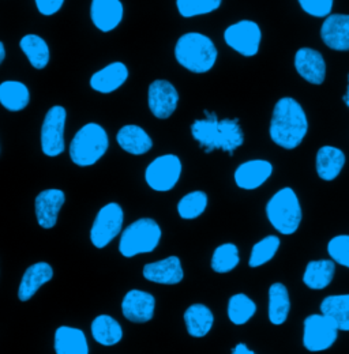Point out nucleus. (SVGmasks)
<instances>
[{
    "label": "nucleus",
    "mask_w": 349,
    "mask_h": 354,
    "mask_svg": "<svg viewBox=\"0 0 349 354\" xmlns=\"http://www.w3.org/2000/svg\"><path fill=\"white\" fill-rule=\"evenodd\" d=\"M184 322L191 337L202 338L211 333L215 323V316L206 306L193 304L184 312Z\"/></svg>",
    "instance_id": "27"
},
{
    "label": "nucleus",
    "mask_w": 349,
    "mask_h": 354,
    "mask_svg": "<svg viewBox=\"0 0 349 354\" xmlns=\"http://www.w3.org/2000/svg\"><path fill=\"white\" fill-rule=\"evenodd\" d=\"M222 0H176L177 11L184 18L211 14L220 8Z\"/></svg>",
    "instance_id": "36"
},
{
    "label": "nucleus",
    "mask_w": 349,
    "mask_h": 354,
    "mask_svg": "<svg viewBox=\"0 0 349 354\" xmlns=\"http://www.w3.org/2000/svg\"><path fill=\"white\" fill-rule=\"evenodd\" d=\"M208 207V195L204 191H193L177 203V213L183 220H195Z\"/></svg>",
    "instance_id": "34"
},
{
    "label": "nucleus",
    "mask_w": 349,
    "mask_h": 354,
    "mask_svg": "<svg viewBox=\"0 0 349 354\" xmlns=\"http://www.w3.org/2000/svg\"><path fill=\"white\" fill-rule=\"evenodd\" d=\"M4 57H6V48H4V44L0 41V64L3 63Z\"/></svg>",
    "instance_id": "41"
},
{
    "label": "nucleus",
    "mask_w": 349,
    "mask_h": 354,
    "mask_svg": "<svg viewBox=\"0 0 349 354\" xmlns=\"http://www.w3.org/2000/svg\"><path fill=\"white\" fill-rule=\"evenodd\" d=\"M191 133L206 153L218 149L232 154L244 142V135L238 119L218 120L215 113L208 112L206 119H199L193 123Z\"/></svg>",
    "instance_id": "2"
},
{
    "label": "nucleus",
    "mask_w": 349,
    "mask_h": 354,
    "mask_svg": "<svg viewBox=\"0 0 349 354\" xmlns=\"http://www.w3.org/2000/svg\"><path fill=\"white\" fill-rule=\"evenodd\" d=\"M321 37L333 50H349V15L333 14L326 17L321 28Z\"/></svg>",
    "instance_id": "16"
},
{
    "label": "nucleus",
    "mask_w": 349,
    "mask_h": 354,
    "mask_svg": "<svg viewBox=\"0 0 349 354\" xmlns=\"http://www.w3.org/2000/svg\"><path fill=\"white\" fill-rule=\"evenodd\" d=\"M346 165V154L334 146H322L315 158L316 174L325 181H333L341 174Z\"/></svg>",
    "instance_id": "21"
},
{
    "label": "nucleus",
    "mask_w": 349,
    "mask_h": 354,
    "mask_svg": "<svg viewBox=\"0 0 349 354\" xmlns=\"http://www.w3.org/2000/svg\"><path fill=\"white\" fill-rule=\"evenodd\" d=\"M280 245H281V240L278 236L270 234L263 237L257 244H254L250 254L249 266L251 268H258L262 266L267 265L277 255Z\"/></svg>",
    "instance_id": "33"
},
{
    "label": "nucleus",
    "mask_w": 349,
    "mask_h": 354,
    "mask_svg": "<svg viewBox=\"0 0 349 354\" xmlns=\"http://www.w3.org/2000/svg\"><path fill=\"white\" fill-rule=\"evenodd\" d=\"M123 209L118 203H108L97 213L90 229V240L96 248H105L120 232L123 226Z\"/></svg>",
    "instance_id": "8"
},
{
    "label": "nucleus",
    "mask_w": 349,
    "mask_h": 354,
    "mask_svg": "<svg viewBox=\"0 0 349 354\" xmlns=\"http://www.w3.org/2000/svg\"><path fill=\"white\" fill-rule=\"evenodd\" d=\"M91 335L102 346H114L123 338L122 326L108 315L97 316L91 323Z\"/></svg>",
    "instance_id": "29"
},
{
    "label": "nucleus",
    "mask_w": 349,
    "mask_h": 354,
    "mask_svg": "<svg viewBox=\"0 0 349 354\" xmlns=\"http://www.w3.org/2000/svg\"><path fill=\"white\" fill-rule=\"evenodd\" d=\"M35 1L37 6V10L45 17L56 14L63 7V3H64V0H35Z\"/></svg>",
    "instance_id": "39"
},
{
    "label": "nucleus",
    "mask_w": 349,
    "mask_h": 354,
    "mask_svg": "<svg viewBox=\"0 0 349 354\" xmlns=\"http://www.w3.org/2000/svg\"><path fill=\"white\" fill-rule=\"evenodd\" d=\"M295 68L308 84L321 85L326 77V63L323 56L311 48H301L295 55Z\"/></svg>",
    "instance_id": "14"
},
{
    "label": "nucleus",
    "mask_w": 349,
    "mask_h": 354,
    "mask_svg": "<svg viewBox=\"0 0 349 354\" xmlns=\"http://www.w3.org/2000/svg\"><path fill=\"white\" fill-rule=\"evenodd\" d=\"M67 112L63 106H52L42 126V150L48 157H57L64 151V126Z\"/></svg>",
    "instance_id": "11"
},
{
    "label": "nucleus",
    "mask_w": 349,
    "mask_h": 354,
    "mask_svg": "<svg viewBox=\"0 0 349 354\" xmlns=\"http://www.w3.org/2000/svg\"><path fill=\"white\" fill-rule=\"evenodd\" d=\"M240 263L239 248L232 243L218 245L212 257V268L218 274H226Z\"/></svg>",
    "instance_id": "35"
},
{
    "label": "nucleus",
    "mask_w": 349,
    "mask_h": 354,
    "mask_svg": "<svg viewBox=\"0 0 349 354\" xmlns=\"http://www.w3.org/2000/svg\"><path fill=\"white\" fill-rule=\"evenodd\" d=\"M64 202L66 195L62 189L51 188L42 191L35 202L39 225L44 229H52L57 222V216Z\"/></svg>",
    "instance_id": "17"
},
{
    "label": "nucleus",
    "mask_w": 349,
    "mask_h": 354,
    "mask_svg": "<svg viewBox=\"0 0 349 354\" xmlns=\"http://www.w3.org/2000/svg\"><path fill=\"white\" fill-rule=\"evenodd\" d=\"M343 100H344V102L347 104V106L349 108V75H348V86H347V93H346V95L343 97Z\"/></svg>",
    "instance_id": "42"
},
{
    "label": "nucleus",
    "mask_w": 349,
    "mask_h": 354,
    "mask_svg": "<svg viewBox=\"0 0 349 354\" xmlns=\"http://www.w3.org/2000/svg\"><path fill=\"white\" fill-rule=\"evenodd\" d=\"M266 217L280 234L291 236L298 232L303 212L296 192L291 187L277 191L266 205Z\"/></svg>",
    "instance_id": "4"
},
{
    "label": "nucleus",
    "mask_w": 349,
    "mask_h": 354,
    "mask_svg": "<svg viewBox=\"0 0 349 354\" xmlns=\"http://www.w3.org/2000/svg\"><path fill=\"white\" fill-rule=\"evenodd\" d=\"M291 312V297L287 286L281 282H274L269 288V322L273 326H283Z\"/></svg>",
    "instance_id": "23"
},
{
    "label": "nucleus",
    "mask_w": 349,
    "mask_h": 354,
    "mask_svg": "<svg viewBox=\"0 0 349 354\" xmlns=\"http://www.w3.org/2000/svg\"><path fill=\"white\" fill-rule=\"evenodd\" d=\"M257 313V304L244 293L233 295L228 301V317L235 326L249 323Z\"/></svg>",
    "instance_id": "32"
},
{
    "label": "nucleus",
    "mask_w": 349,
    "mask_h": 354,
    "mask_svg": "<svg viewBox=\"0 0 349 354\" xmlns=\"http://www.w3.org/2000/svg\"><path fill=\"white\" fill-rule=\"evenodd\" d=\"M123 14L125 8L120 0H91L90 18L100 32L115 30L120 25Z\"/></svg>",
    "instance_id": "13"
},
{
    "label": "nucleus",
    "mask_w": 349,
    "mask_h": 354,
    "mask_svg": "<svg viewBox=\"0 0 349 354\" xmlns=\"http://www.w3.org/2000/svg\"><path fill=\"white\" fill-rule=\"evenodd\" d=\"M340 330L323 313H312L303 323V346L311 353L329 351L339 339Z\"/></svg>",
    "instance_id": "7"
},
{
    "label": "nucleus",
    "mask_w": 349,
    "mask_h": 354,
    "mask_svg": "<svg viewBox=\"0 0 349 354\" xmlns=\"http://www.w3.org/2000/svg\"><path fill=\"white\" fill-rule=\"evenodd\" d=\"M56 354H89L87 335L82 330L62 326L55 333Z\"/></svg>",
    "instance_id": "24"
},
{
    "label": "nucleus",
    "mask_w": 349,
    "mask_h": 354,
    "mask_svg": "<svg viewBox=\"0 0 349 354\" xmlns=\"http://www.w3.org/2000/svg\"><path fill=\"white\" fill-rule=\"evenodd\" d=\"M147 104L153 116L161 120L168 119L177 108L179 93L171 82L157 80L149 86Z\"/></svg>",
    "instance_id": "12"
},
{
    "label": "nucleus",
    "mask_w": 349,
    "mask_h": 354,
    "mask_svg": "<svg viewBox=\"0 0 349 354\" xmlns=\"http://www.w3.org/2000/svg\"><path fill=\"white\" fill-rule=\"evenodd\" d=\"M217 48L205 35L190 32L183 35L174 46V57L186 70L205 74L213 68L217 60Z\"/></svg>",
    "instance_id": "3"
},
{
    "label": "nucleus",
    "mask_w": 349,
    "mask_h": 354,
    "mask_svg": "<svg viewBox=\"0 0 349 354\" xmlns=\"http://www.w3.org/2000/svg\"><path fill=\"white\" fill-rule=\"evenodd\" d=\"M319 310L340 331L349 333V295H332L325 297Z\"/></svg>",
    "instance_id": "30"
},
{
    "label": "nucleus",
    "mask_w": 349,
    "mask_h": 354,
    "mask_svg": "<svg viewBox=\"0 0 349 354\" xmlns=\"http://www.w3.org/2000/svg\"><path fill=\"white\" fill-rule=\"evenodd\" d=\"M308 131V122L305 109L292 97H283L273 109L270 122L271 140L287 150L296 149Z\"/></svg>",
    "instance_id": "1"
},
{
    "label": "nucleus",
    "mask_w": 349,
    "mask_h": 354,
    "mask_svg": "<svg viewBox=\"0 0 349 354\" xmlns=\"http://www.w3.org/2000/svg\"><path fill=\"white\" fill-rule=\"evenodd\" d=\"M273 175V165L266 160H251L240 164L235 171V183L239 188L253 191L263 185Z\"/></svg>",
    "instance_id": "15"
},
{
    "label": "nucleus",
    "mask_w": 349,
    "mask_h": 354,
    "mask_svg": "<svg viewBox=\"0 0 349 354\" xmlns=\"http://www.w3.org/2000/svg\"><path fill=\"white\" fill-rule=\"evenodd\" d=\"M52 277H53V270L45 262H40L28 267L18 288V299L21 301L30 300L43 285L52 279Z\"/></svg>",
    "instance_id": "22"
},
{
    "label": "nucleus",
    "mask_w": 349,
    "mask_h": 354,
    "mask_svg": "<svg viewBox=\"0 0 349 354\" xmlns=\"http://www.w3.org/2000/svg\"><path fill=\"white\" fill-rule=\"evenodd\" d=\"M224 40L233 50L242 56L251 57L260 50L262 32L260 25L254 21L243 19L231 26L224 32Z\"/></svg>",
    "instance_id": "9"
},
{
    "label": "nucleus",
    "mask_w": 349,
    "mask_h": 354,
    "mask_svg": "<svg viewBox=\"0 0 349 354\" xmlns=\"http://www.w3.org/2000/svg\"><path fill=\"white\" fill-rule=\"evenodd\" d=\"M307 14L316 18H326L330 15L334 0H298Z\"/></svg>",
    "instance_id": "38"
},
{
    "label": "nucleus",
    "mask_w": 349,
    "mask_h": 354,
    "mask_svg": "<svg viewBox=\"0 0 349 354\" xmlns=\"http://www.w3.org/2000/svg\"><path fill=\"white\" fill-rule=\"evenodd\" d=\"M19 46L25 56L28 57L29 63L36 70H43L49 63V46L45 43V40L37 35H26L22 37Z\"/></svg>",
    "instance_id": "31"
},
{
    "label": "nucleus",
    "mask_w": 349,
    "mask_h": 354,
    "mask_svg": "<svg viewBox=\"0 0 349 354\" xmlns=\"http://www.w3.org/2000/svg\"><path fill=\"white\" fill-rule=\"evenodd\" d=\"M161 240V227L152 218H141L129 225L120 237L119 251L126 258L153 252Z\"/></svg>",
    "instance_id": "6"
},
{
    "label": "nucleus",
    "mask_w": 349,
    "mask_h": 354,
    "mask_svg": "<svg viewBox=\"0 0 349 354\" xmlns=\"http://www.w3.org/2000/svg\"><path fill=\"white\" fill-rule=\"evenodd\" d=\"M30 102L28 86L18 81H6L0 84V104L10 112L24 111Z\"/></svg>",
    "instance_id": "28"
},
{
    "label": "nucleus",
    "mask_w": 349,
    "mask_h": 354,
    "mask_svg": "<svg viewBox=\"0 0 349 354\" xmlns=\"http://www.w3.org/2000/svg\"><path fill=\"white\" fill-rule=\"evenodd\" d=\"M129 78V68L122 62H115L100 71L94 73L90 78V88L102 94L114 93L123 86Z\"/></svg>",
    "instance_id": "19"
},
{
    "label": "nucleus",
    "mask_w": 349,
    "mask_h": 354,
    "mask_svg": "<svg viewBox=\"0 0 349 354\" xmlns=\"http://www.w3.org/2000/svg\"><path fill=\"white\" fill-rule=\"evenodd\" d=\"M156 308L154 297L138 289L130 290L122 303V310L126 319L134 323H146L153 319Z\"/></svg>",
    "instance_id": "18"
},
{
    "label": "nucleus",
    "mask_w": 349,
    "mask_h": 354,
    "mask_svg": "<svg viewBox=\"0 0 349 354\" xmlns=\"http://www.w3.org/2000/svg\"><path fill=\"white\" fill-rule=\"evenodd\" d=\"M116 140L125 151L132 156H142L153 147L152 138L142 127L134 124L122 127L116 135Z\"/></svg>",
    "instance_id": "26"
},
{
    "label": "nucleus",
    "mask_w": 349,
    "mask_h": 354,
    "mask_svg": "<svg viewBox=\"0 0 349 354\" xmlns=\"http://www.w3.org/2000/svg\"><path fill=\"white\" fill-rule=\"evenodd\" d=\"M328 254L336 265L349 268V234H339L328 243Z\"/></svg>",
    "instance_id": "37"
},
{
    "label": "nucleus",
    "mask_w": 349,
    "mask_h": 354,
    "mask_svg": "<svg viewBox=\"0 0 349 354\" xmlns=\"http://www.w3.org/2000/svg\"><path fill=\"white\" fill-rule=\"evenodd\" d=\"M107 131L97 123H87L70 143V158L78 167L94 165L108 150Z\"/></svg>",
    "instance_id": "5"
},
{
    "label": "nucleus",
    "mask_w": 349,
    "mask_h": 354,
    "mask_svg": "<svg viewBox=\"0 0 349 354\" xmlns=\"http://www.w3.org/2000/svg\"><path fill=\"white\" fill-rule=\"evenodd\" d=\"M232 354H257L253 352L251 349H249L244 344H238L233 349H232Z\"/></svg>",
    "instance_id": "40"
},
{
    "label": "nucleus",
    "mask_w": 349,
    "mask_h": 354,
    "mask_svg": "<svg viewBox=\"0 0 349 354\" xmlns=\"http://www.w3.org/2000/svg\"><path fill=\"white\" fill-rule=\"evenodd\" d=\"M336 263L332 259L311 261L305 266L303 283L311 290L326 289L334 278Z\"/></svg>",
    "instance_id": "25"
},
{
    "label": "nucleus",
    "mask_w": 349,
    "mask_h": 354,
    "mask_svg": "<svg viewBox=\"0 0 349 354\" xmlns=\"http://www.w3.org/2000/svg\"><path fill=\"white\" fill-rule=\"evenodd\" d=\"M143 277L156 283L176 285L183 281V268L177 257H170L163 261L147 263L143 267Z\"/></svg>",
    "instance_id": "20"
},
{
    "label": "nucleus",
    "mask_w": 349,
    "mask_h": 354,
    "mask_svg": "<svg viewBox=\"0 0 349 354\" xmlns=\"http://www.w3.org/2000/svg\"><path fill=\"white\" fill-rule=\"evenodd\" d=\"M180 175V158L174 154H165L157 157L147 165L145 171V180L152 189L159 192H168L177 184Z\"/></svg>",
    "instance_id": "10"
}]
</instances>
